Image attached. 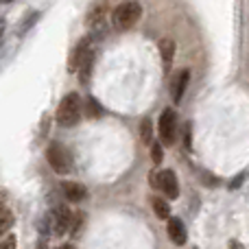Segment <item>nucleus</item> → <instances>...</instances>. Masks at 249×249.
<instances>
[{"label": "nucleus", "mask_w": 249, "mask_h": 249, "mask_svg": "<svg viewBox=\"0 0 249 249\" xmlns=\"http://www.w3.org/2000/svg\"><path fill=\"white\" fill-rule=\"evenodd\" d=\"M151 206H153L155 214H158V219H168V214H171V208H168V201L162 197H153L151 199Z\"/></svg>", "instance_id": "obj_11"}, {"label": "nucleus", "mask_w": 249, "mask_h": 249, "mask_svg": "<svg viewBox=\"0 0 249 249\" xmlns=\"http://www.w3.org/2000/svg\"><path fill=\"white\" fill-rule=\"evenodd\" d=\"M160 55H162V64L164 68H171L173 64V57H175V42H173L171 37H164L160 39Z\"/></svg>", "instance_id": "obj_9"}, {"label": "nucleus", "mask_w": 249, "mask_h": 249, "mask_svg": "<svg viewBox=\"0 0 249 249\" xmlns=\"http://www.w3.org/2000/svg\"><path fill=\"white\" fill-rule=\"evenodd\" d=\"M140 138H142V144H146V146L153 144V127H151V121H142Z\"/></svg>", "instance_id": "obj_12"}, {"label": "nucleus", "mask_w": 249, "mask_h": 249, "mask_svg": "<svg viewBox=\"0 0 249 249\" xmlns=\"http://www.w3.org/2000/svg\"><path fill=\"white\" fill-rule=\"evenodd\" d=\"M230 249H243V245H238V243H232V247Z\"/></svg>", "instance_id": "obj_19"}, {"label": "nucleus", "mask_w": 249, "mask_h": 249, "mask_svg": "<svg viewBox=\"0 0 249 249\" xmlns=\"http://www.w3.org/2000/svg\"><path fill=\"white\" fill-rule=\"evenodd\" d=\"M46 160L53 166V171L59 173V175H68V173L72 171V160H70L68 151H66V146L57 144V142H53V144L48 146Z\"/></svg>", "instance_id": "obj_3"}, {"label": "nucleus", "mask_w": 249, "mask_h": 249, "mask_svg": "<svg viewBox=\"0 0 249 249\" xmlns=\"http://www.w3.org/2000/svg\"><path fill=\"white\" fill-rule=\"evenodd\" d=\"M81 118V99L77 92H70L61 99L59 107H57V123L61 127H72Z\"/></svg>", "instance_id": "obj_1"}, {"label": "nucleus", "mask_w": 249, "mask_h": 249, "mask_svg": "<svg viewBox=\"0 0 249 249\" xmlns=\"http://www.w3.org/2000/svg\"><path fill=\"white\" fill-rule=\"evenodd\" d=\"M151 155H153V162H155V164L162 162V158H164V153H162V144L153 142V144H151Z\"/></svg>", "instance_id": "obj_15"}, {"label": "nucleus", "mask_w": 249, "mask_h": 249, "mask_svg": "<svg viewBox=\"0 0 249 249\" xmlns=\"http://www.w3.org/2000/svg\"><path fill=\"white\" fill-rule=\"evenodd\" d=\"M59 249H70V247H59Z\"/></svg>", "instance_id": "obj_20"}, {"label": "nucleus", "mask_w": 249, "mask_h": 249, "mask_svg": "<svg viewBox=\"0 0 249 249\" xmlns=\"http://www.w3.org/2000/svg\"><path fill=\"white\" fill-rule=\"evenodd\" d=\"M140 16H142L140 2H123L114 9L112 20H114V26H116V29L124 31V29H131V26L140 20Z\"/></svg>", "instance_id": "obj_2"}, {"label": "nucleus", "mask_w": 249, "mask_h": 249, "mask_svg": "<svg viewBox=\"0 0 249 249\" xmlns=\"http://www.w3.org/2000/svg\"><path fill=\"white\" fill-rule=\"evenodd\" d=\"M166 232L171 236V241L175 245H186V225L181 223V219H168V225H166Z\"/></svg>", "instance_id": "obj_7"}, {"label": "nucleus", "mask_w": 249, "mask_h": 249, "mask_svg": "<svg viewBox=\"0 0 249 249\" xmlns=\"http://www.w3.org/2000/svg\"><path fill=\"white\" fill-rule=\"evenodd\" d=\"M61 188H64L66 199H68V201H72V203L81 201V199L86 197V186H83V184H77V181H66Z\"/></svg>", "instance_id": "obj_8"}, {"label": "nucleus", "mask_w": 249, "mask_h": 249, "mask_svg": "<svg viewBox=\"0 0 249 249\" xmlns=\"http://www.w3.org/2000/svg\"><path fill=\"white\" fill-rule=\"evenodd\" d=\"M37 18H39V13H31V18H24V20H22V24H20V33H24L26 29H31V24H33Z\"/></svg>", "instance_id": "obj_16"}, {"label": "nucleus", "mask_w": 249, "mask_h": 249, "mask_svg": "<svg viewBox=\"0 0 249 249\" xmlns=\"http://www.w3.org/2000/svg\"><path fill=\"white\" fill-rule=\"evenodd\" d=\"M11 225H13V214L7 208H2V210H0V236L7 234L9 230H11Z\"/></svg>", "instance_id": "obj_13"}, {"label": "nucleus", "mask_w": 249, "mask_h": 249, "mask_svg": "<svg viewBox=\"0 0 249 249\" xmlns=\"http://www.w3.org/2000/svg\"><path fill=\"white\" fill-rule=\"evenodd\" d=\"M53 230H55V234H66L70 230V212L66 210V208H55V212H53Z\"/></svg>", "instance_id": "obj_6"}, {"label": "nucleus", "mask_w": 249, "mask_h": 249, "mask_svg": "<svg viewBox=\"0 0 249 249\" xmlns=\"http://www.w3.org/2000/svg\"><path fill=\"white\" fill-rule=\"evenodd\" d=\"M158 188L166 195L168 199H177L179 197V184L173 171H160L158 173Z\"/></svg>", "instance_id": "obj_5"}, {"label": "nucleus", "mask_w": 249, "mask_h": 249, "mask_svg": "<svg viewBox=\"0 0 249 249\" xmlns=\"http://www.w3.org/2000/svg\"><path fill=\"white\" fill-rule=\"evenodd\" d=\"M175 138H177V116L173 109H164L162 116H160V140H162V144L171 146L175 144Z\"/></svg>", "instance_id": "obj_4"}, {"label": "nucleus", "mask_w": 249, "mask_h": 249, "mask_svg": "<svg viewBox=\"0 0 249 249\" xmlns=\"http://www.w3.org/2000/svg\"><path fill=\"white\" fill-rule=\"evenodd\" d=\"M4 26H7V24H4V18H2V16H0V35H2V33H4Z\"/></svg>", "instance_id": "obj_18"}, {"label": "nucleus", "mask_w": 249, "mask_h": 249, "mask_svg": "<svg viewBox=\"0 0 249 249\" xmlns=\"http://www.w3.org/2000/svg\"><path fill=\"white\" fill-rule=\"evenodd\" d=\"M86 114H88V118H96V116H101V114H103V109H101V105L96 103L94 99H88L86 101Z\"/></svg>", "instance_id": "obj_14"}, {"label": "nucleus", "mask_w": 249, "mask_h": 249, "mask_svg": "<svg viewBox=\"0 0 249 249\" xmlns=\"http://www.w3.org/2000/svg\"><path fill=\"white\" fill-rule=\"evenodd\" d=\"M0 249H16V238H13V236H9L7 241H2V243H0Z\"/></svg>", "instance_id": "obj_17"}, {"label": "nucleus", "mask_w": 249, "mask_h": 249, "mask_svg": "<svg viewBox=\"0 0 249 249\" xmlns=\"http://www.w3.org/2000/svg\"><path fill=\"white\" fill-rule=\"evenodd\" d=\"M188 81H190V72H188V70H181V72L177 74V79H175V86H173V101H175V103H179V101H181Z\"/></svg>", "instance_id": "obj_10"}]
</instances>
